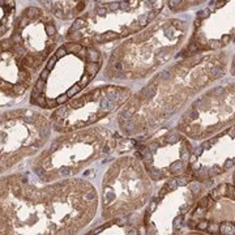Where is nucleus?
<instances>
[{
  "mask_svg": "<svg viewBox=\"0 0 235 235\" xmlns=\"http://www.w3.org/2000/svg\"><path fill=\"white\" fill-rule=\"evenodd\" d=\"M98 208V192L85 179H60L39 188L21 174L0 178V234H78Z\"/></svg>",
  "mask_w": 235,
  "mask_h": 235,
  "instance_id": "1",
  "label": "nucleus"
},
{
  "mask_svg": "<svg viewBox=\"0 0 235 235\" xmlns=\"http://www.w3.org/2000/svg\"><path fill=\"white\" fill-rule=\"evenodd\" d=\"M235 85L225 82L204 90L181 112L176 128L191 141H202L234 124Z\"/></svg>",
  "mask_w": 235,
  "mask_h": 235,
  "instance_id": "10",
  "label": "nucleus"
},
{
  "mask_svg": "<svg viewBox=\"0 0 235 235\" xmlns=\"http://www.w3.org/2000/svg\"><path fill=\"white\" fill-rule=\"evenodd\" d=\"M114 133L105 127H87L65 132L51 141L34 159L33 170L40 181L68 179L116 149Z\"/></svg>",
  "mask_w": 235,
  "mask_h": 235,
  "instance_id": "6",
  "label": "nucleus"
},
{
  "mask_svg": "<svg viewBox=\"0 0 235 235\" xmlns=\"http://www.w3.org/2000/svg\"><path fill=\"white\" fill-rule=\"evenodd\" d=\"M192 150V141L170 128L140 142L134 157L152 181H162L188 174Z\"/></svg>",
  "mask_w": 235,
  "mask_h": 235,
  "instance_id": "12",
  "label": "nucleus"
},
{
  "mask_svg": "<svg viewBox=\"0 0 235 235\" xmlns=\"http://www.w3.org/2000/svg\"><path fill=\"white\" fill-rule=\"evenodd\" d=\"M234 37V0H215L197 13L188 45L179 58L213 52L226 47Z\"/></svg>",
  "mask_w": 235,
  "mask_h": 235,
  "instance_id": "14",
  "label": "nucleus"
},
{
  "mask_svg": "<svg viewBox=\"0 0 235 235\" xmlns=\"http://www.w3.org/2000/svg\"><path fill=\"white\" fill-rule=\"evenodd\" d=\"M235 127L234 124L221 132L202 140L192 150L188 165V175L208 183L215 178L233 171L235 162Z\"/></svg>",
  "mask_w": 235,
  "mask_h": 235,
  "instance_id": "15",
  "label": "nucleus"
},
{
  "mask_svg": "<svg viewBox=\"0 0 235 235\" xmlns=\"http://www.w3.org/2000/svg\"><path fill=\"white\" fill-rule=\"evenodd\" d=\"M204 1L206 0H167V5L172 13H180L189 8L202 4Z\"/></svg>",
  "mask_w": 235,
  "mask_h": 235,
  "instance_id": "19",
  "label": "nucleus"
},
{
  "mask_svg": "<svg viewBox=\"0 0 235 235\" xmlns=\"http://www.w3.org/2000/svg\"><path fill=\"white\" fill-rule=\"evenodd\" d=\"M234 184L222 181L197 199L187 217L188 233L233 235L234 221Z\"/></svg>",
  "mask_w": 235,
  "mask_h": 235,
  "instance_id": "13",
  "label": "nucleus"
},
{
  "mask_svg": "<svg viewBox=\"0 0 235 235\" xmlns=\"http://www.w3.org/2000/svg\"><path fill=\"white\" fill-rule=\"evenodd\" d=\"M227 69L228 55L222 51L181 58L161 68L118 111L119 131L127 139L150 136L221 80Z\"/></svg>",
  "mask_w": 235,
  "mask_h": 235,
  "instance_id": "2",
  "label": "nucleus"
},
{
  "mask_svg": "<svg viewBox=\"0 0 235 235\" xmlns=\"http://www.w3.org/2000/svg\"><path fill=\"white\" fill-rule=\"evenodd\" d=\"M163 7L165 0L102 3L77 17L67 37L73 42L95 47L125 39L152 24Z\"/></svg>",
  "mask_w": 235,
  "mask_h": 235,
  "instance_id": "5",
  "label": "nucleus"
},
{
  "mask_svg": "<svg viewBox=\"0 0 235 235\" xmlns=\"http://www.w3.org/2000/svg\"><path fill=\"white\" fill-rule=\"evenodd\" d=\"M51 124L40 112L29 108L0 115V174L45 146Z\"/></svg>",
  "mask_w": 235,
  "mask_h": 235,
  "instance_id": "11",
  "label": "nucleus"
},
{
  "mask_svg": "<svg viewBox=\"0 0 235 235\" xmlns=\"http://www.w3.org/2000/svg\"><path fill=\"white\" fill-rule=\"evenodd\" d=\"M89 234H145L142 225V213H131L105 221L102 226Z\"/></svg>",
  "mask_w": 235,
  "mask_h": 235,
  "instance_id": "17",
  "label": "nucleus"
},
{
  "mask_svg": "<svg viewBox=\"0 0 235 235\" xmlns=\"http://www.w3.org/2000/svg\"><path fill=\"white\" fill-rule=\"evenodd\" d=\"M188 24L180 18H162L125 38L110 55L105 67L108 81H137L165 67L183 46Z\"/></svg>",
  "mask_w": 235,
  "mask_h": 235,
  "instance_id": "3",
  "label": "nucleus"
},
{
  "mask_svg": "<svg viewBox=\"0 0 235 235\" xmlns=\"http://www.w3.org/2000/svg\"><path fill=\"white\" fill-rule=\"evenodd\" d=\"M132 94L124 85L102 84L77 94L56 107L50 116V124L59 133L93 127L98 121L118 112Z\"/></svg>",
  "mask_w": 235,
  "mask_h": 235,
  "instance_id": "9",
  "label": "nucleus"
},
{
  "mask_svg": "<svg viewBox=\"0 0 235 235\" xmlns=\"http://www.w3.org/2000/svg\"><path fill=\"white\" fill-rule=\"evenodd\" d=\"M90 1L92 0H39L47 11L61 20L80 17Z\"/></svg>",
  "mask_w": 235,
  "mask_h": 235,
  "instance_id": "18",
  "label": "nucleus"
},
{
  "mask_svg": "<svg viewBox=\"0 0 235 235\" xmlns=\"http://www.w3.org/2000/svg\"><path fill=\"white\" fill-rule=\"evenodd\" d=\"M102 67V52L95 46L73 40L64 43L47 59L31 87L30 103L45 110H55L89 86Z\"/></svg>",
  "mask_w": 235,
  "mask_h": 235,
  "instance_id": "4",
  "label": "nucleus"
},
{
  "mask_svg": "<svg viewBox=\"0 0 235 235\" xmlns=\"http://www.w3.org/2000/svg\"><path fill=\"white\" fill-rule=\"evenodd\" d=\"M202 183L188 174L171 178L150 197L142 212V225L148 235L179 234L186 226L187 217L200 196L208 191Z\"/></svg>",
  "mask_w": 235,
  "mask_h": 235,
  "instance_id": "8",
  "label": "nucleus"
},
{
  "mask_svg": "<svg viewBox=\"0 0 235 235\" xmlns=\"http://www.w3.org/2000/svg\"><path fill=\"white\" fill-rule=\"evenodd\" d=\"M99 209L103 221L140 212L153 196V181L134 155H120L101 181Z\"/></svg>",
  "mask_w": 235,
  "mask_h": 235,
  "instance_id": "7",
  "label": "nucleus"
},
{
  "mask_svg": "<svg viewBox=\"0 0 235 235\" xmlns=\"http://www.w3.org/2000/svg\"><path fill=\"white\" fill-rule=\"evenodd\" d=\"M34 71L27 68L16 54L0 52V92L8 97H20L31 85Z\"/></svg>",
  "mask_w": 235,
  "mask_h": 235,
  "instance_id": "16",
  "label": "nucleus"
}]
</instances>
